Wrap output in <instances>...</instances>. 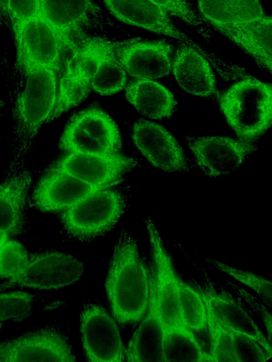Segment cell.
I'll list each match as a JSON object with an SVG mask.
<instances>
[{
  "label": "cell",
  "instance_id": "cell-1",
  "mask_svg": "<svg viewBox=\"0 0 272 362\" xmlns=\"http://www.w3.org/2000/svg\"><path fill=\"white\" fill-rule=\"evenodd\" d=\"M150 267L141 256L137 239L123 228L115 241L105 280L110 309L123 325L135 324L148 307Z\"/></svg>",
  "mask_w": 272,
  "mask_h": 362
},
{
  "label": "cell",
  "instance_id": "cell-2",
  "mask_svg": "<svg viewBox=\"0 0 272 362\" xmlns=\"http://www.w3.org/2000/svg\"><path fill=\"white\" fill-rule=\"evenodd\" d=\"M220 109L234 133L246 141L259 136L271 126V86L254 78L232 85L219 98Z\"/></svg>",
  "mask_w": 272,
  "mask_h": 362
},
{
  "label": "cell",
  "instance_id": "cell-3",
  "mask_svg": "<svg viewBox=\"0 0 272 362\" xmlns=\"http://www.w3.org/2000/svg\"><path fill=\"white\" fill-rule=\"evenodd\" d=\"M108 38L88 36L73 51L62 56L57 70L56 104L47 122H50L82 102L89 95Z\"/></svg>",
  "mask_w": 272,
  "mask_h": 362
},
{
  "label": "cell",
  "instance_id": "cell-4",
  "mask_svg": "<svg viewBox=\"0 0 272 362\" xmlns=\"http://www.w3.org/2000/svg\"><path fill=\"white\" fill-rule=\"evenodd\" d=\"M127 206L125 194L118 189L98 190L64 210L62 231L69 239L89 241L113 228Z\"/></svg>",
  "mask_w": 272,
  "mask_h": 362
},
{
  "label": "cell",
  "instance_id": "cell-5",
  "mask_svg": "<svg viewBox=\"0 0 272 362\" xmlns=\"http://www.w3.org/2000/svg\"><path fill=\"white\" fill-rule=\"evenodd\" d=\"M26 74V83L14 107V128L21 144H30L47 121L56 104L57 75L52 69L40 68Z\"/></svg>",
  "mask_w": 272,
  "mask_h": 362
},
{
  "label": "cell",
  "instance_id": "cell-6",
  "mask_svg": "<svg viewBox=\"0 0 272 362\" xmlns=\"http://www.w3.org/2000/svg\"><path fill=\"white\" fill-rule=\"evenodd\" d=\"M59 148L65 153H119L123 140L115 121L101 109L91 107L69 119L60 137Z\"/></svg>",
  "mask_w": 272,
  "mask_h": 362
},
{
  "label": "cell",
  "instance_id": "cell-7",
  "mask_svg": "<svg viewBox=\"0 0 272 362\" xmlns=\"http://www.w3.org/2000/svg\"><path fill=\"white\" fill-rule=\"evenodd\" d=\"M84 264L74 256L55 250L29 255L22 270L14 277L0 281V291L15 287L56 290L76 282Z\"/></svg>",
  "mask_w": 272,
  "mask_h": 362
},
{
  "label": "cell",
  "instance_id": "cell-8",
  "mask_svg": "<svg viewBox=\"0 0 272 362\" xmlns=\"http://www.w3.org/2000/svg\"><path fill=\"white\" fill-rule=\"evenodd\" d=\"M148 234L150 270L157 310L164 330L183 322L178 303V276L174 259L154 221L144 219Z\"/></svg>",
  "mask_w": 272,
  "mask_h": 362
},
{
  "label": "cell",
  "instance_id": "cell-9",
  "mask_svg": "<svg viewBox=\"0 0 272 362\" xmlns=\"http://www.w3.org/2000/svg\"><path fill=\"white\" fill-rule=\"evenodd\" d=\"M67 333L57 325L28 331L0 341V361H76Z\"/></svg>",
  "mask_w": 272,
  "mask_h": 362
},
{
  "label": "cell",
  "instance_id": "cell-10",
  "mask_svg": "<svg viewBox=\"0 0 272 362\" xmlns=\"http://www.w3.org/2000/svg\"><path fill=\"white\" fill-rule=\"evenodd\" d=\"M80 332L87 361H125V346L118 327L113 317L100 303L90 301L84 304L80 313Z\"/></svg>",
  "mask_w": 272,
  "mask_h": 362
},
{
  "label": "cell",
  "instance_id": "cell-11",
  "mask_svg": "<svg viewBox=\"0 0 272 362\" xmlns=\"http://www.w3.org/2000/svg\"><path fill=\"white\" fill-rule=\"evenodd\" d=\"M40 3L41 15L60 39L62 54L83 42L101 14L93 0H40Z\"/></svg>",
  "mask_w": 272,
  "mask_h": 362
},
{
  "label": "cell",
  "instance_id": "cell-12",
  "mask_svg": "<svg viewBox=\"0 0 272 362\" xmlns=\"http://www.w3.org/2000/svg\"><path fill=\"white\" fill-rule=\"evenodd\" d=\"M138 164V160L120 153H66L49 168L67 173L89 185L106 189L121 182L125 175Z\"/></svg>",
  "mask_w": 272,
  "mask_h": 362
},
{
  "label": "cell",
  "instance_id": "cell-13",
  "mask_svg": "<svg viewBox=\"0 0 272 362\" xmlns=\"http://www.w3.org/2000/svg\"><path fill=\"white\" fill-rule=\"evenodd\" d=\"M200 170L210 177L235 171L256 151L254 141L220 136H186Z\"/></svg>",
  "mask_w": 272,
  "mask_h": 362
},
{
  "label": "cell",
  "instance_id": "cell-14",
  "mask_svg": "<svg viewBox=\"0 0 272 362\" xmlns=\"http://www.w3.org/2000/svg\"><path fill=\"white\" fill-rule=\"evenodd\" d=\"M115 55L126 73L135 79H156L172 68L174 46L163 40L131 38L114 41Z\"/></svg>",
  "mask_w": 272,
  "mask_h": 362
},
{
  "label": "cell",
  "instance_id": "cell-15",
  "mask_svg": "<svg viewBox=\"0 0 272 362\" xmlns=\"http://www.w3.org/2000/svg\"><path fill=\"white\" fill-rule=\"evenodd\" d=\"M14 41L17 64L24 73L40 68L57 70L62 45L56 31L41 13L23 26Z\"/></svg>",
  "mask_w": 272,
  "mask_h": 362
},
{
  "label": "cell",
  "instance_id": "cell-16",
  "mask_svg": "<svg viewBox=\"0 0 272 362\" xmlns=\"http://www.w3.org/2000/svg\"><path fill=\"white\" fill-rule=\"evenodd\" d=\"M130 134L134 144L155 168L166 172H185L189 169L184 151L164 127L139 119L132 124Z\"/></svg>",
  "mask_w": 272,
  "mask_h": 362
},
{
  "label": "cell",
  "instance_id": "cell-17",
  "mask_svg": "<svg viewBox=\"0 0 272 362\" xmlns=\"http://www.w3.org/2000/svg\"><path fill=\"white\" fill-rule=\"evenodd\" d=\"M199 269L202 273V281L198 282V285L206 296L215 318L230 330L254 338L267 352L272 354L271 344L241 298L219 284L217 286L207 271L202 267Z\"/></svg>",
  "mask_w": 272,
  "mask_h": 362
},
{
  "label": "cell",
  "instance_id": "cell-18",
  "mask_svg": "<svg viewBox=\"0 0 272 362\" xmlns=\"http://www.w3.org/2000/svg\"><path fill=\"white\" fill-rule=\"evenodd\" d=\"M103 188L89 185L67 173L48 169L37 183L31 206L42 212L64 210Z\"/></svg>",
  "mask_w": 272,
  "mask_h": 362
},
{
  "label": "cell",
  "instance_id": "cell-19",
  "mask_svg": "<svg viewBox=\"0 0 272 362\" xmlns=\"http://www.w3.org/2000/svg\"><path fill=\"white\" fill-rule=\"evenodd\" d=\"M109 11L123 23L183 41L188 37L174 23L169 12L152 0H103Z\"/></svg>",
  "mask_w": 272,
  "mask_h": 362
},
{
  "label": "cell",
  "instance_id": "cell-20",
  "mask_svg": "<svg viewBox=\"0 0 272 362\" xmlns=\"http://www.w3.org/2000/svg\"><path fill=\"white\" fill-rule=\"evenodd\" d=\"M32 174L22 170L6 177L0 182V229L9 235H18L28 230L27 206Z\"/></svg>",
  "mask_w": 272,
  "mask_h": 362
},
{
  "label": "cell",
  "instance_id": "cell-21",
  "mask_svg": "<svg viewBox=\"0 0 272 362\" xmlns=\"http://www.w3.org/2000/svg\"><path fill=\"white\" fill-rule=\"evenodd\" d=\"M142 320V322L132 334L125 346V361L164 362L162 355L164 328L157 310L152 274L148 307Z\"/></svg>",
  "mask_w": 272,
  "mask_h": 362
},
{
  "label": "cell",
  "instance_id": "cell-22",
  "mask_svg": "<svg viewBox=\"0 0 272 362\" xmlns=\"http://www.w3.org/2000/svg\"><path fill=\"white\" fill-rule=\"evenodd\" d=\"M215 29L235 44L256 64L271 72L272 54V20L263 17L240 23L224 25Z\"/></svg>",
  "mask_w": 272,
  "mask_h": 362
},
{
  "label": "cell",
  "instance_id": "cell-23",
  "mask_svg": "<svg viewBox=\"0 0 272 362\" xmlns=\"http://www.w3.org/2000/svg\"><path fill=\"white\" fill-rule=\"evenodd\" d=\"M171 69L178 84L186 93L209 97L216 92V79L209 63L193 47L181 45L175 51Z\"/></svg>",
  "mask_w": 272,
  "mask_h": 362
},
{
  "label": "cell",
  "instance_id": "cell-24",
  "mask_svg": "<svg viewBox=\"0 0 272 362\" xmlns=\"http://www.w3.org/2000/svg\"><path fill=\"white\" fill-rule=\"evenodd\" d=\"M128 102L142 115L154 119L169 118L176 110L174 95L152 79H136L125 88Z\"/></svg>",
  "mask_w": 272,
  "mask_h": 362
},
{
  "label": "cell",
  "instance_id": "cell-25",
  "mask_svg": "<svg viewBox=\"0 0 272 362\" xmlns=\"http://www.w3.org/2000/svg\"><path fill=\"white\" fill-rule=\"evenodd\" d=\"M198 4L202 16L215 28L265 16L259 0H198Z\"/></svg>",
  "mask_w": 272,
  "mask_h": 362
},
{
  "label": "cell",
  "instance_id": "cell-26",
  "mask_svg": "<svg viewBox=\"0 0 272 362\" xmlns=\"http://www.w3.org/2000/svg\"><path fill=\"white\" fill-rule=\"evenodd\" d=\"M162 355L164 362H214L210 354L202 349L193 330L185 324L164 330Z\"/></svg>",
  "mask_w": 272,
  "mask_h": 362
},
{
  "label": "cell",
  "instance_id": "cell-27",
  "mask_svg": "<svg viewBox=\"0 0 272 362\" xmlns=\"http://www.w3.org/2000/svg\"><path fill=\"white\" fill-rule=\"evenodd\" d=\"M127 81V73L115 53L114 41L109 39L91 79V89L102 95H113L123 90Z\"/></svg>",
  "mask_w": 272,
  "mask_h": 362
},
{
  "label": "cell",
  "instance_id": "cell-28",
  "mask_svg": "<svg viewBox=\"0 0 272 362\" xmlns=\"http://www.w3.org/2000/svg\"><path fill=\"white\" fill-rule=\"evenodd\" d=\"M178 303L183 322L193 331H200L207 325V310L199 291L177 272Z\"/></svg>",
  "mask_w": 272,
  "mask_h": 362
},
{
  "label": "cell",
  "instance_id": "cell-29",
  "mask_svg": "<svg viewBox=\"0 0 272 362\" xmlns=\"http://www.w3.org/2000/svg\"><path fill=\"white\" fill-rule=\"evenodd\" d=\"M201 293L207 310V325L210 337V355L214 362H237L231 331L223 326L214 316L208 300L193 278H186Z\"/></svg>",
  "mask_w": 272,
  "mask_h": 362
},
{
  "label": "cell",
  "instance_id": "cell-30",
  "mask_svg": "<svg viewBox=\"0 0 272 362\" xmlns=\"http://www.w3.org/2000/svg\"><path fill=\"white\" fill-rule=\"evenodd\" d=\"M204 260L215 269L227 274L237 281L254 290L264 302L265 305L269 309L271 308L272 288L271 281L255 272L234 268L218 259L204 257Z\"/></svg>",
  "mask_w": 272,
  "mask_h": 362
},
{
  "label": "cell",
  "instance_id": "cell-31",
  "mask_svg": "<svg viewBox=\"0 0 272 362\" xmlns=\"http://www.w3.org/2000/svg\"><path fill=\"white\" fill-rule=\"evenodd\" d=\"M34 296L23 291L0 293V322H20L28 319L32 313Z\"/></svg>",
  "mask_w": 272,
  "mask_h": 362
},
{
  "label": "cell",
  "instance_id": "cell-32",
  "mask_svg": "<svg viewBox=\"0 0 272 362\" xmlns=\"http://www.w3.org/2000/svg\"><path fill=\"white\" fill-rule=\"evenodd\" d=\"M29 254L17 240H8L0 249V278L9 279L23 268Z\"/></svg>",
  "mask_w": 272,
  "mask_h": 362
},
{
  "label": "cell",
  "instance_id": "cell-33",
  "mask_svg": "<svg viewBox=\"0 0 272 362\" xmlns=\"http://www.w3.org/2000/svg\"><path fill=\"white\" fill-rule=\"evenodd\" d=\"M10 29L14 40L23 26L40 13V0H8Z\"/></svg>",
  "mask_w": 272,
  "mask_h": 362
},
{
  "label": "cell",
  "instance_id": "cell-34",
  "mask_svg": "<svg viewBox=\"0 0 272 362\" xmlns=\"http://www.w3.org/2000/svg\"><path fill=\"white\" fill-rule=\"evenodd\" d=\"M231 332L237 362H262L271 357L272 354L267 352L254 338L234 331Z\"/></svg>",
  "mask_w": 272,
  "mask_h": 362
},
{
  "label": "cell",
  "instance_id": "cell-35",
  "mask_svg": "<svg viewBox=\"0 0 272 362\" xmlns=\"http://www.w3.org/2000/svg\"><path fill=\"white\" fill-rule=\"evenodd\" d=\"M226 284L237 293L240 298L244 299L251 308L256 313L257 316L259 317L266 329L267 339L271 344L272 317L270 309L267 308L266 305L263 304L259 298L254 297L244 288L238 286L231 281L226 280Z\"/></svg>",
  "mask_w": 272,
  "mask_h": 362
},
{
  "label": "cell",
  "instance_id": "cell-36",
  "mask_svg": "<svg viewBox=\"0 0 272 362\" xmlns=\"http://www.w3.org/2000/svg\"><path fill=\"white\" fill-rule=\"evenodd\" d=\"M163 8L169 13L178 18L185 23L197 26L203 23V20L188 0H152Z\"/></svg>",
  "mask_w": 272,
  "mask_h": 362
},
{
  "label": "cell",
  "instance_id": "cell-37",
  "mask_svg": "<svg viewBox=\"0 0 272 362\" xmlns=\"http://www.w3.org/2000/svg\"><path fill=\"white\" fill-rule=\"evenodd\" d=\"M8 4V0H0V26L10 28Z\"/></svg>",
  "mask_w": 272,
  "mask_h": 362
},
{
  "label": "cell",
  "instance_id": "cell-38",
  "mask_svg": "<svg viewBox=\"0 0 272 362\" xmlns=\"http://www.w3.org/2000/svg\"><path fill=\"white\" fill-rule=\"evenodd\" d=\"M9 235L0 229V249L8 240Z\"/></svg>",
  "mask_w": 272,
  "mask_h": 362
},
{
  "label": "cell",
  "instance_id": "cell-39",
  "mask_svg": "<svg viewBox=\"0 0 272 362\" xmlns=\"http://www.w3.org/2000/svg\"><path fill=\"white\" fill-rule=\"evenodd\" d=\"M2 325H3L2 322H0V329H1V327H2Z\"/></svg>",
  "mask_w": 272,
  "mask_h": 362
}]
</instances>
